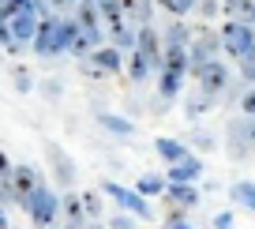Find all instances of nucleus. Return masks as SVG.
<instances>
[{"label":"nucleus","instance_id":"nucleus-19","mask_svg":"<svg viewBox=\"0 0 255 229\" xmlns=\"http://www.w3.org/2000/svg\"><path fill=\"white\" fill-rule=\"evenodd\" d=\"M72 19L79 26H90V30H105V19H102V11H98V0H79L75 11H72Z\"/></svg>","mask_w":255,"mask_h":229},{"label":"nucleus","instance_id":"nucleus-21","mask_svg":"<svg viewBox=\"0 0 255 229\" xmlns=\"http://www.w3.org/2000/svg\"><path fill=\"white\" fill-rule=\"evenodd\" d=\"M98 124H102L109 135H135V120L120 117V113H109V109L98 113Z\"/></svg>","mask_w":255,"mask_h":229},{"label":"nucleus","instance_id":"nucleus-34","mask_svg":"<svg viewBox=\"0 0 255 229\" xmlns=\"http://www.w3.org/2000/svg\"><path fill=\"white\" fill-rule=\"evenodd\" d=\"M135 222L139 218H131V214L120 211V214H113V218H109V229H135Z\"/></svg>","mask_w":255,"mask_h":229},{"label":"nucleus","instance_id":"nucleus-13","mask_svg":"<svg viewBox=\"0 0 255 229\" xmlns=\"http://www.w3.org/2000/svg\"><path fill=\"white\" fill-rule=\"evenodd\" d=\"M161 199H165V207H176V211H195L199 207V188L195 184H165Z\"/></svg>","mask_w":255,"mask_h":229},{"label":"nucleus","instance_id":"nucleus-6","mask_svg":"<svg viewBox=\"0 0 255 229\" xmlns=\"http://www.w3.org/2000/svg\"><path fill=\"white\" fill-rule=\"evenodd\" d=\"M229 158L233 162H248L255 150V117H233L229 120Z\"/></svg>","mask_w":255,"mask_h":229},{"label":"nucleus","instance_id":"nucleus-12","mask_svg":"<svg viewBox=\"0 0 255 229\" xmlns=\"http://www.w3.org/2000/svg\"><path fill=\"white\" fill-rule=\"evenodd\" d=\"M135 49L154 64V71H161V53H165V45H161V30H158L154 23H150V26H139V34H135Z\"/></svg>","mask_w":255,"mask_h":229},{"label":"nucleus","instance_id":"nucleus-5","mask_svg":"<svg viewBox=\"0 0 255 229\" xmlns=\"http://www.w3.org/2000/svg\"><path fill=\"white\" fill-rule=\"evenodd\" d=\"M23 211L30 214V222H34L38 229H53V222L60 218V196H56L49 184H41V188L34 192L30 199H26Z\"/></svg>","mask_w":255,"mask_h":229},{"label":"nucleus","instance_id":"nucleus-38","mask_svg":"<svg viewBox=\"0 0 255 229\" xmlns=\"http://www.w3.org/2000/svg\"><path fill=\"white\" fill-rule=\"evenodd\" d=\"M49 4V11H53V15H60V11H75V4H79V0H45Z\"/></svg>","mask_w":255,"mask_h":229},{"label":"nucleus","instance_id":"nucleus-25","mask_svg":"<svg viewBox=\"0 0 255 229\" xmlns=\"http://www.w3.org/2000/svg\"><path fill=\"white\" fill-rule=\"evenodd\" d=\"M191 60H188V49H165L161 53V71H176V75H188Z\"/></svg>","mask_w":255,"mask_h":229},{"label":"nucleus","instance_id":"nucleus-35","mask_svg":"<svg viewBox=\"0 0 255 229\" xmlns=\"http://www.w3.org/2000/svg\"><path fill=\"white\" fill-rule=\"evenodd\" d=\"M11 75H15V90H23V94L34 90V79H30V71H26V68H15Z\"/></svg>","mask_w":255,"mask_h":229},{"label":"nucleus","instance_id":"nucleus-15","mask_svg":"<svg viewBox=\"0 0 255 229\" xmlns=\"http://www.w3.org/2000/svg\"><path fill=\"white\" fill-rule=\"evenodd\" d=\"M203 177V158H195V154H188L184 162H176V166H169L165 181L169 184H195Z\"/></svg>","mask_w":255,"mask_h":229},{"label":"nucleus","instance_id":"nucleus-22","mask_svg":"<svg viewBox=\"0 0 255 229\" xmlns=\"http://www.w3.org/2000/svg\"><path fill=\"white\" fill-rule=\"evenodd\" d=\"M105 34H109V45H117L120 49V53H131V49H135V26H131V23H120V26H113V30H105Z\"/></svg>","mask_w":255,"mask_h":229},{"label":"nucleus","instance_id":"nucleus-42","mask_svg":"<svg viewBox=\"0 0 255 229\" xmlns=\"http://www.w3.org/2000/svg\"><path fill=\"white\" fill-rule=\"evenodd\" d=\"M11 45V34H8V23L0 19V49H8Z\"/></svg>","mask_w":255,"mask_h":229},{"label":"nucleus","instance_id":"nucleus-37","mask_svg":"<svg viewBox=\"0 0 255 229\" xmlns=\"http://www.w3.org/2000/svg\"><path fill=\"white\" fill-rule=\"evenodd\" d=\"M240 113H244V117H255V87L244 90V98H240Z\"/></svg>","mask_w":255,"mask_h":229},{"label":"nucleus","instance_id":"nucleus-43","mask_svg":"<svg viewBox=\"0 0 255 229\" xmlns=\"http://www.w3.org/2000/svg\"><path fill=\"white\" fill-rule=\"evenodd\" d=\"M165 229H195V226H188V222H165Z\"/></svg>","mask_w":255,"mask_h":229},{"label":"nucleus","instance_id":"nucleus-3","mask_svg":"<svg viewBox=\"0 0 255 229\" xmlns=\"http://www.w3.org/2000/svg\"><path fill=\"white\" fill-rule=\"evenodd\" d=\"M102 196H109L113 207H120V211L131 214V218H143V222H154V218H158V211L150 207V199H146V196H139L135 188H124V184L109 181V177L102 181Z\"/></svg>","mask_w":255,"mask_h":229},{"label":"nucleus","instance_id":"nucleus-40","mask_svg":"<svg viewBox=\"0 0 255 229\" xmlns=\"http://www.w3.org/2000/svg\"><path fill=\"white\" fill-rule=\"evenodd\" d=\"M214 229H233V211H222L214 218Z\"/></svg>","mask_w":255,"mask_h":229},{"label":"nucleus","instance_id":"nucleus-31","mask_svg":"<svg viewBox=\"0 0 255 229\" xmlns=\"http://www.w3.org/2000/svg\"><path fill=\"white\" fill-rule=\"evenodd\" d=\"M83 211H87V222H98L102 218V192H83Z\"/></svg>","mask_w":255,"mask_h":229},{"label":"nucleus","instance_id":"nucleus-1","mask_svg":"<svg viewBox=\"0 0 255 229\" xmlns=\"http://www.w3.org/2000/svg\"><path fill=\"white\" fill-rule=\"evenodd\" d=\"M79 34V23L72 15H45L38 23V34H34V53L38 56H64L72 53V41Z\"/></svg>","mask_w":255,"mask_h":229},{"label":"nucleus","instance_id":"nucleus-4","mask_svg":"<svg viewBox=\"0 0 255 229\" xmlns=\"http://www.w3.org/2000/svg\"><path fill=\"white\" fill-rule=\"evenodd\" d=\"M218 34H222V53H229L237 64H240V60H248V56L255 53V26L225 19V23L218 26Z\"/></svg>","mask_w":255,"mask_h":229},{"label":"nucleus","instance_id":"nucleus-20","mask_svg":"<svg viewBox=\"0 0 255 229\" xmlns=\"http://www.w3.org/2000/svg\"><path fill=\"white\" fill-rule=\"evenodd\" d=\"M124 68H128V79H131V83H146V79H150V71H154V64L146 60L139 49H131V53L124 56Z\"/></svg>","mask_w":255,"mask_h":229},{"label":"nucleus","instance_id":"nucleus-32","mask_svg":"<svg viewBox=\"0 0 255 229\" xmlns=\"http://www.w3.org/2000/svg\"><path fill=\"white\" fill-rule=\"evenodd\" d=\"M195 11L203 15V23H210V19L222 11V0H199V4H195Z\"/></svg>","mask_w":255,"mask_h":229},{"label":"nucleus","instance_id":"nucleus-17","mask_svg":"<svg viewBox=\"0 0 255 229\" xmlns=\"http://www.w3.org/2000/svg\"><path fill=\"white\" fill-rule=\"evenodd\" d=\"M154 150H158V158L169 162V166H176V162H184L191 154V147H184V139H173V135H158V139H154Z\"/></svg>","mask_w":255,"mask_h":229},{"label":"nucleus","instance_id":"nucleus-28","mask_svg":"<svg viewBox=\"0 0 255 229\" xmlns=\"http://www.w3.org/2000/svg\"><path fill=\"white\" fill-rule=\"evenodd\" d=\"M165 177H161V173H143V177H139V181H135V192H139V196H146V199H154V196H161V192H165Z\"/></svg>","mask_w":255,"mask_h":229},{"label":"nucleus","instance_id":"nucleus-41","mask_svg":"<svg viewBox=\"0 0 255 229\" xmlns=\"http://www.w3.org/2000/svg\"><path fill=\"white\" fill-rule=\"evenodd\" d=\"M11 169H15V166H11V162H8V154L0 150V181H8V177H11Z\"/></svg>","mask_w":255,"mask_h":229},{"label":"nucleus","instance_id":"nucleus-29","mask_svg":"<svg viewBox=\"0 0 255 229\" xmlns=\"http://www.w3.org/2000/svg\"><path fill=\"white\" fill-rule=\"evenodd\" d=\"M154 4H158L169 19H184V15H191V11H195V4H199V0H154Z\"/></svg>","mask_w":255,"mask_h":229},{"label":"nucleus","instance_id":"nucleus-23","mask_svg":"<svg viewBox=\"0 0 255 229\" xmlns=\"http://www.w3.org/2000/svg\"><path fill=\"white\" fill-rule=\"evenodd\" d=\"M214 102H218V98L203 94V90L195 87V90L188 94V102H184V113H188V120H199L203 113H210V109H214Z\"/></svg>","mask_w":255,"mask_h":229},{"label":"nucleus","instance_id":"nucleus-18","mask_svg":"<svg viewBox=\"0 0 255 229\" xmlns=\"http://www.w3.org/2000/svg\"><path fill=\"white\" fill-rule=\"evenodd\" d=\"M222 15L233 19V23L255 26V0H222Z\"/></svg>","mask_w":255,"mask_h":229},{"label":"nucleus","instance_id":"nucleus-11","mask_svg":"<svg viewBox=\"0 0 255 229\" xmlns=\"http://www.w3.org/2000/svg\"><path fill=\"white\" fill-rule=\"evenodd\" d=\"M4 23H8V34H11V41H15V45H30L34 34H38L41 15H38V11H11Z\"/></svg>","mask_w":255,"mask_h":229},{"label":"nucleus","instance_id":"nucleus-9","mask_svg":"<svg viewBox=\"0 0 255 229\" xmlns=\"http://www.w3.org/2000/svg\"><path fill=\"white\" fill-rule=\"evenodd\" d=\"M229 83H233V75H229V68H225L222 60H210V64H203V68L195 71V87H199L203 94H210V98H225Z\"/></svg>","mask_w":255,"mask_h":229},{"label":"nucleus","instance_id":"nucleus-33","mask_svg":"<svg viewBox=\"0 0 255 229\" xmlns=\"http://www.w3.org/2000/svg\"><path fill=\"white\" fill-rule=\"evenodd\" d=\"M188 139L195 143V147H199L203 154H207V150H214V135H210V132H199V128H195V132H191Z\"/></svg>","mask_w":255,"mask_h":229},{"label":"nucleus","instance_id":"nucleus-14","mask_svg":"<svg viewBox=\"0 0 255 229\" xmlns=\"http://www.w3.org/2000/svg\"><path fill=\"white\" fill-rule=\"evenodd\" d=\"M120 8H124V23H131L139 30V26H150L154 23V0H120Z\"/></svg>","mask_w":255,"mask_h":229},{"label":"nucleus","instance_id":"nucleus-16","mask_svg":"<svg viewBox=\"0 0 255 229\" xmlns=\"http://www.w3.org/2000/svg\"><path fill=\"white\" fill-rule=\"evenodd\" d=\"M161 45H165V49H188L191 45V23H184V19H169V23L161 26Z\"/></svg>","mask_w":255,"mask_h":229},{"label":"nucleus","instance_id":"nucleus-39","mask_svg":"<svg viewBox=\"0 0 255 229\" xmlns=\"http://www.w3.org/2000/svg\"><path fill=\"white\" fill-rule=\"evenodd\" d=\"M41 94H45L49 102H53V98H60V79H45V83H41Z\"/></svg>","mask_w":255,"mask_h":229},{"label":"nucleus","instance_id":"nucleus-26","mask_svg":"<svg viewBox=\"0 0 255 229\" xmlns=\"http://www.w3.org/2000/svg\"><path fill=\"white\" fill-rule=\"evenodd\" d=\"M229 199H233L237 207H248V211L255 214V181H237V184L229 188Z\"/></svg>","mask_w":255,"mask_h":229},{"label":"nucleus","instance_id":"nucleus-27","mask_svg":"<svg viewBox=\"0 0 255 229\" xmlns=\"http://www.w3.org/2000/svg\"><path fill=\"white\" fill-rule=\"evenodd\" d=\"M60 214H68V226H87V211H83V196H64Z\"/></svg>","mask_w":255,"mask_h":229},{"label":"nucleus","instance_id":"nucleus-30","mask_svg":"<svg viewBox=\"0 0 255 229\" xmlns=\"http://www.w3.org/2000/svg\"><path fill=\"white\" fill-rule=\"evenodd\" d=\"M98 11H102V19H105V30H113V26L124 23V8H120V0H98Z\"/></svg>","mask_w":255,"mask_h":229},{"label":"nucleus","instance_id":"nucleus-7","mask_svg":"<svg viewBox=\"0 0 255 229\" xmlns=\"http://www.w3.org/2000/svg\"><path fill=\"white\" fill-rule=\"evenodd\" d=\"M79 68L87 71V75H98V79H102V75H117V71H124V53L105 41V45H98L90 56H83Z\"/></svg>","mask_w":255,"mask_h":229},{"label":"nucleus","instance_id":"nucleus-8","mask_svg":"<svg viewBox=\"0 0 255 229\" xmlns=\"http://www.w3.org/2000/svg\"><path fill=\"white\" fill-rule=\"evenodd\" d=\"M4 184H8L11 203H15V207H26V199H30L45 181H41V173H38L34 166H15V169H11V177H8Z\"/></svg>","mask_w":255,"mask_h":229},{"label":"nucleus","instance_id":"nucleus-24","mask_svg":"<svg viewBox=\"0 0 255 229\" xmlns=\"http://www.w3.org/2000/svg\"><path fill=\"white\" fill-rule=\"evenodd\" d=\"M180 90H184V75H176V71H158V98L161 102H173Z\"/></svg>","mask_w":255,"mask_h":229},{"label":"nucleus","instance_id":"nucleus-36","mask_svg":"<svg viewBox=\"0 0 255 229\" xmlns=\"http://www.w3.org/2000/svg\"><path fill=\"white\" fill-rule=\"evenodd\" d=\"M240 79H244V83H252V87H255V53L248 56V60H240Z\"/></svg>","mask_w":255,"mask_h":229},{"label":"nucleus","instance_id":"nucleus-44","mask_svg":"<svg viewBox=\"0 0 255 229\" xmlns=\"http://www.w3.org/2000/svg\"><path fill=\"white\" fill-rule=\"evenodd\" d=\"M60 229H83V226H60Z\"/></svg>","mask_w":255,"mask_h":229},{"label":"nucleus","instance_id":"nucleus-10","mask_svg":"<svg viewBox=\"0 0 255 229\" xmlns=\"http://www.w3.org/2000/svg\"><path fill=\"white\" fill-rule=\"evenodd\" d=\"M45 162H49V173H53V181L60 184V188H72L75 184L79 169H75V162L68 158V150H64L60 143H53V139L45 143Z\"/></svg>","mask_w":255,"mask_h":229},{"label":"nucleus","instance_id":"nucleus-2","mask_svg":"<svg viewBox=\"0 0 255 229\" xmlns=\"http://www.w3.org/2000/svg\"><path fill=\"white\" fill-rule=\"evenodd\" d=\"M218 56H222V34H218V26H210V23L191 26V45H188L191 68H188V75H195L203 64L218 60Z\"/></svg>","mask_w":255,"mask_h":229}]
</instances>
